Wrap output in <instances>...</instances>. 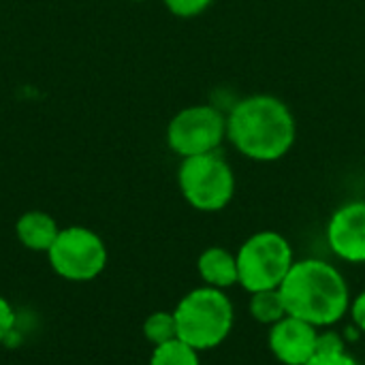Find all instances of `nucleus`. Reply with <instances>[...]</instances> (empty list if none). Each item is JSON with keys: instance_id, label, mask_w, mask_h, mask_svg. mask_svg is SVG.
Masks as SVG:
<instances>
[{"instance_id": "1a4fd4ad", "label": "nucleus", "mask_w": 365, "mask_h": 365, "mask_svg": "<svg viewBox=\"0 0 365 365\" xmlns=\"http://www.w3.org/2000/svg\"><path fill=\"white\" fill-rule=\"evenodd\" d=\"M319 329L295 317H284L269 331V349L284 365H306L317 355Z\"/></svg>"}, {"instance_id": "7ed1b4c3", "label": "nucleus", "mask_w": 365, "mask_h": 365, "mask_svg": "<svg viewBox=\"0 0 365 365\" xmlns=\"http://www.w3.org/2000/svg\"><path fill=\"white\" fill-rule=\"evenodd\" d=\"M178 338L190 344L195 351H210L220 346L235 321L233 304L214 287H201L190 291L175 308Z\"/></svg>"}, {"instance_id": "423d86ee", "label": "nucleus", "mask_w": 365, "mask_h": 365, "mask_svg": "<svg viewBox=\"0 0 365 365\" xmlns=\"http://www.w3.org/2000/svg\"><path fill=\"white\" fill-rule=\"evenodd\" d=\"M227 141V113L214 105L180 109L167 126V145L180 158L218 152Z\"/></svg>"}, {"instance_id": "f3484780", "label": "nucleus", "mask_w": 365, "mask_h": 365, "mask_svg": "<svg viewBox=\"0 0 365 365\" xmlns=\"http://www.w3.org/2000/svg\"><path fill=\"white\" fill-rule=\"evenodd\" d=\"M13 325H15V314H13V308L9 306L6 299L0 297V342L9 338V334L13 331Z\"/></svg>"}, {"instance_id": "0eeeda50", "label": "nucleus", "mask_w": 365, "mask_h": 365, "mask_svg": "<svg viewBox=\"0 0 365 365\" xmlns=\"http://www.w3.org/2000/svg\"><path fill=\"white\" fill-rule=\"evenodd\" d=\"M47 255L53 272L75 282L96 278L107 263V248L103 240L83 227H68L60 231Z\"/></svg>"}, {"instance_id": "f8f14e48", "label": "nucleus", "mask_w": 365, "mask_h": 365, "mask_svg": "<svg viewBox=\"0 0 365 365\" xmlns=\"http://www.w3.org/2000/svg\"><path fill=\"white\" fill-rule=\"evenodd\" d=\"M250 314L257 323H263V325H276L278 321H282L287 317V308H284L280 289L252 293Z\"/></svg>"}, {"instance_id": "dca6fc26", "label": "nucleus", "mask_w": 365, "mask_h": 365, "mask_svg": "<svg viewBox=\"0 0 365 365\" xmlns=\"http://www.w3.org/2000/svg\"><path fill=\"white\" fill-rule=\"evenodd\" d=\"M306 365H357V361L346 351H336V353H317Z\"/></svg>"}, {"instance_id": "ddd939ff", "label": "nucleus", "mask_w": 365, "mask_h": 365, "mask_svg": "<svg viewBox=\"0 0 365 365\" xmlns=\"http://www.w3.org/2000/svg\"><path fill=\"white\" fill-rule=\"evenodd\" d=\"M150 365H199V351L175 338L167 344L154 346Z\"/></svg>"}, {"instance_id": "4468645a", "label": "nucleus", "mask_w": 365, "mask_h": 365, "mask_svg": "<svg viewBox=\"0 0 365 365\" xmlns=\"http://www.w3.org/2000/svg\"><path fill=\"white\" fill-rule=\"evenodd\" d=\"M143 334H145L148 342H152L154 346H160V344L175 340L178 338L175 314L173 312H154L143 323Z\"/></svg>"}, {"instance_id": "6e6552de", "label": "nucleus", "mask_w": 365, "mask_h": 365, "mask_svg": "<svg viewBox=\"0 0 365 365\" xmlns=\"http://www.w3.org/2000/svg\"><path fill=\"white\" fill-rule=\"evenodd\" d=\"M327 244L338 259L365 263V201H349L331 214Z\"/></svg>"}, {"instance_id": "20e7f679", "label": "nucleus", "mask_w": 365, "mask_h": 365, "mask_svg": "<svg viewBox=\"0 0 365 365\" xmlns=\"http://www.w3.org/2000/svg\"><path fill=\"white\" fill-rule=\"evenodd\" d=\"M178 186L190 207L199 212H220L235 195V173L222 154L210 152L182 158Z\"/></svg>"}, {"instance_id": "9d476101", "label": "nucleus", "mask_w": 365, "mask_h": 365, "mask_svg": "<svg viewBox=\"0 0 365 365\" xmlns=\"http://www.w3.org/2000/svg\"><path fill=\"white\" fill-rule=\"evenodd\" d=\"M197 269H199V276L203 278L205 287L225 291L240 282L237 257L220 246H212V248L203 250L199 257Z\"/></svg>"}, {"instance_id": "a211bd4d", "label": "nucleus", "mask_w": 365, "mask_h": 365, "mask_svg": "<svg viewBox=\"0 0 365 365\" xmlns=\"http://www.w3.org/2000/svg\"><path fill=\"white\" fill-rule=\"evenodd\" d=\"M351 317H353L355 325L361 331H365V291L359 293L357 299H353V304H351Z\"/></svg>"}, {"instance_id": "9b49d317", "label": "nucleus", "mask_w": 365, "mask_h": 365, "mask_svg": "<svg viewBox=\"0 0 365 365\" xmlns=\"http://www.w3.org/2000/svg\"><path fill=\"white\" fill-rule=\"evenodd\" d=\"M15 233L26 248L36 250V252H47L53 246L60 229L56 220L45 212H26L17 220Z\"/></svg>"}, {"instance_id": "2eb2a0df", "label": "nucleus", "mask_w": 365, "mask_h": 365, "mask_svg": "<svg viewBox=\"0 0 365 365\" xmlns=\"http://www.w3.org/2000/svg\"><path fill=\"white\" fill-rule=\"evenodd\" d=\"M165 6L169 9L171 15L175 17H182V19H190V17H197L201 13H205L214 0H163Z\"/></svg>"}, {"instance_id": "f03ea898", "label": "nucleus", "mask_w": 365, "mask_h": 365, "mask_svg": "<svg viewBox=\"0 0 365 365\" xmlns=\"http://www.w3.org/2000/svg\"><path fill=\"white\" fill-rule=\"evenodd\" d=\"M280 295L289 317L306 321L317 329L338 323L351 304L344 276L321 259L295 261L280 284Z\"/></svg>"}, {"instance_id": "6ab92c4d", "label": "nucleus", "mask_w": 365, "mask_h": 365, "mask_svg": "<svg viewBox=\"0 0 365 365\" xmlns=\"http://www.w3.org/2000/svg\"><path fill=\"white\" fill-rule=\"evenodd\" d=\"M135 2H145V0H135Z\"/></svg>"}, {"instance_id": "39448f33", "label": "nucleus", "mask_w": 365, "mask_h": 365, "mask_svg": "<svg viewBox=\"0 0 365 365\" xmlns=\"http://www.w3.org/2000/svg\"><path fill=\"white\" fill-rule=\"evenodd\" d=\"M235 257L240 284L248 293L280 289L295 263L289 240L276 231H259L250 235Z\"/></svg>"}, {"instance_id": "f257e3e1", "label": "nucleus", "mask_w": 365, "mask_h": 365, "mask_svg": "<svg viewBox=\"0 0 365 365\" xmlns=\"http://www.w3.org/2000/svg\"><path fill=\"white\" fill-rule=\"evenodd\" d=\"M227 141L248 160L276 163L297 141L295 113L274 94L244 96L227 113Z\"/></svg>"}]
</instances>
